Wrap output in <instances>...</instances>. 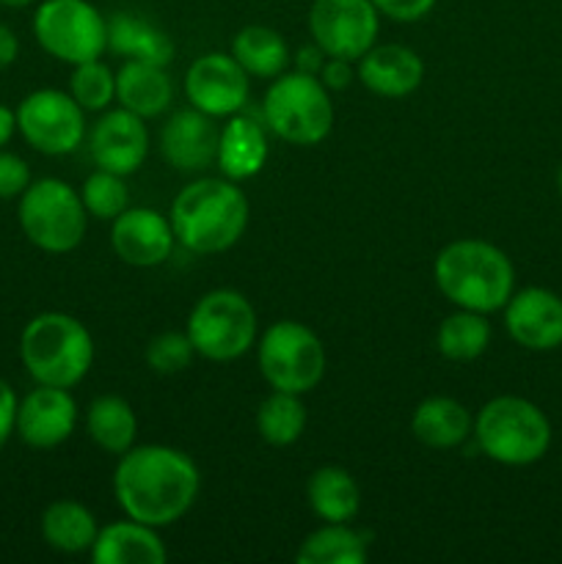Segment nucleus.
Here are the masks:
<instances>
[{"label":"nucleus","mask_w":562,"mask_h":564,"mask_svg":"<svg viewBox=\"0 0 562 564\" xmlns=\"http://www.w3.org/2000/svg\"><path fill=\"white\" fill-rule=\"evenodd\" d=\"M193 345L187 334H176V330H165V334L154 336L147 345V364L152 372L158 375H176L182 369L191 367L193 361Z\"/></svg>","instance_id":"34"},{"label":"nucleus","mask_w":562,"mask_h":564,"mask_svg":"<svg viewBox=\"0 0 562 564\" xmlns=\"http://www.w3.org/2000/svg\"><path fill=\"white\" fill-rule=\"evenodd\" d=\"M86 430L99 449L110 452V455H125L136 444L138 419L130 402L116 394H105L88 405Z\"/></svg>","instance_id":"27"},{"label":"nucleus","mask_w":562,"mask_h":564,"mask_svg":"<svg viewBox=\"0 0 562 564\" xmlns=\"http://www.w3.org/2000/svg\"><path fill=\"white\" fill-rule=\"evenodd\" d=\"M69 94L83 110H105L116 97V75L99 58L77 64L69 77Z\"/></svg>","instance_id":"33"},{"label":"nucleus","mask_w":562,"mask_h":564,"mask_svg":"<svg viewBox=\"0 0 562 564\" xmlns=\"http://www.w3.org/2000/svg\"><path fill=\"white\" fill-rule=\"evenodd\" d=\"M411 433L430 449H455L472 433V416L452 397H430L413 411Z\"/></svg>","instance_id":"24"},{"label":"nucleus","mask_w":562,"mask_h":564,"mask_svg":"<svg viewBox=\"0 0 562 564\" xmlns=\"http://www.w3.org/2000/svg\"><path fill=\"white\" fill-rule=\"evenodd\" d=\"M39 47L64 64H86L108 47V20L88 0H42L33 14Z\"/></svg>","instance_id":"10"},{"label":"nucleus","mask_w":562,"mask_h":564,"mask_svg":"<svg viewBox=\"0 0 562 564\" xmlns=\"http://www.w3.org/2000/svg\"><path fill=\"white\" fill-rule=\"evenodd\" d=\"M17 55H20V39H17V33L9 25L0 22V69H9L17 61Z\"/></svg>","instance_id":"40"},{"label":"nucleus","mask_w":562,"mask_h":564,"mask_svg":"<svg viewBox=\"0 0 562 564\" xmlns=\"http://www.w3.org/2000/svg\"><path fill=\"white\" fill-rule=\"evenodd\" d=\"M435 286L457 308L490 314L510 301L516 270L501 248L485 240H455L435 257Z\"/></svg>","instance_id":"3"},{"label":"nucleus","mask_w":562,"mask_h":564,"mask_svg":"<svg viewBox=\"0 0 562 564\" xmlns=\"http://www.w3.org/2000/svg\"><path fill=\"white\" fill-rule=\"evenodd\" d=\"M17 408H20V400L14 389L0 378V446L9 444L11 435L17 433Z\"/></svg>","instance_id":"37"},{"label":"nucleus","mask_w":562,"mask_h":564,"mask_svg":"<svg viewBox=\"0 0 562 564\" xmlns=\"http://www.w3.org/2000/svg\"><path fill=\"white\" fill-rule=\"evenodd\" d=\"M77 427V402L69 389L39 386L17 408V435L33 449H55Z\"/></svg>","instance_id":"14"},{"label":"nucleus","mask_w":562,"mask_h":564,"mask_svg":"<svg viewBox=\"0 0 562 564\" xmlns=\"http://www.w3.org/2000/svg\"><path fill=\"white\" fill-rule=\"evenodd\" d=\"M474 441L494 463L532 466L549 452L551 424L534 402L523 397H496L479 411Z\"/></svg>","instance_id":"5"},{"label":"nucleus","mask_w":562,"mask_h":564,"mask_svg":"<svg viewBox=\"0 0 562 564\" xmlns=\"http://www.w3.org/2000/svg\"><path fill=\"white\" fill-rule=\"evenodd\" d=\"M116 99L121 108L132 110L141 119L160 116L174 99V86L165 75V66L147 64V61H127L116 75Z\"/></svg>","instance_id":"22"},{"label":"nucleus","mask_w":562,"mask_h":564,"mask_svg":"<svg viewBox=\"0 0 562 564\" xmlns=\"http://www.w3.org/2000/svg\"><path fill=\"white\" fill-rule=\"evenodd\" d=\"M488 345L490 323L485 319V314L468 312V308L450 314V317L439 325V334H435V347H439V352L446 361L455 364L474 361V358H479L488 350Z\"/></svg>","instance_id":"30"},{"label":"nucleus","mask_w":562,"mask_h":564,"mask_svg":"<svg viewBox=\"0 0 562 564\" xmlns=\"http://www.w3.org/2000/svg\"><path fill=\"white\" fill-rule=\"evenodd\" d=\"M309 31L328 58L358 61L378 39L380 11L369 0H314Z\"/></svg>","instance_id":"12"},{"label":"nucleus","mask_w":562,"mask_h":564,"mask_svg":"<svg viewBox=\"0 0 562 564\" xmlns=\"http://www.w3.org/2000/svg\"><path fill=\"white\" fill-rule=\"evenodd\" d=\"M220 130L202 110H180L160 132V152L174 169L204 171L218 158Z\"/></svg>","instance_id":"18"},{"label":"nucleus","mask_w":562,"mask_h":564,"mask_svg":"<svg viewBox=\"0 0 562 564\" xmlns=\"http://www.w3.org/2000/svg\"><path fill=\"white\" fill-rule=\"evenodd\" d=\"M505 325L512 341L527 350H556L562 345V297L543 286H527L505 303Z\"/></svg>","instance_id":"15"},{"label":"nucleus","mask_w":562,"mask_h":564,"mask_svg":"<svg viewBox=\"0 0 562 564\" xmlns=\"http://www.w3.org/2000/svg\"><path fill=\"white\" fill-rule=\"evenodd\" d=\"M248 226V202L231 180L191 182L171 204V229L176 240L193 253L229 251Z\"/></svg>","instance_id":"2"},{"label":"nucleus","mask_w":562,"mask_h":564,"mask_svg":"<svg viewBox=\"0 0 562 564\" xmlns=\"http://www.w3.org/2000/svg\"><path fill=\"white\" fill-rule=\"evenodd\" d=\"M185 334L207 361H235L257 341V312L240 292L213 290L193 306Z\"/></svg>","instance_id":"8"},{"label":"nucleus","mask_w":562,"mask_h":564,"mask_svg":"<svg viewBox=\"0 0 562 564\" xmlns=\"http://www.w3.org/2000/svg\"><path fill=\"white\" fill-rule=\"evenodd\" d=\"M149 154V130L141 116L119 108L108 110L91 130V158L97 169L130 176Z\"/></svg>","instance_id":"17"},{"label":"nucleus","mask_w":562,"mask_h":564,"mask_svg":"<svg viewBox=\"0 0 562 564\" xmlns=\"http://www.w3.org/2000/svg\"><path fill=\"white\" fill-rule=\"evenodd\" d=\"M31 3H36V0H0V6H6V9H25Z\"/></svg>","instance_id":"42"},{"label":"nucleus","mask_w":562,"mask_h":564,"mask_svg":"<svg viewBox=\"0 0 562 564\" xmlns=\"http://www.w3.org/2000/svg\"><path fill=\"white\" fill-rule=\"evenodd\" d=\"M248 72L235 55L207 53L191 64L185 75V94L193 108L213 116H235L248 102Z\"/></svg>","instance_id":"13"},{"label":"nucleus","mask_w":562,"mask_h":564,"mask_svg":"<svg viewBox=\"0 0 562 564\" xmlns=\"http://www.w3.org/2000/svg\"><path fill=\"white\" fill-rule=\"evenodd\" d=\"M110 242L121 262L132 268H158L174 251L176 235L171 220L158 209L127 207L110 229Z\"/></svg>","instance_id":"16"},{"label":"nucleus","mask_w":562,"mask_h":564,"mask_svg":"<svg viewBox=\"0 0 562 564\" xmlns=\"http://www.w3.org/2000/svg\"><path fill=\"white\" fill-rule=\"evenodd\" d=\"M231 55L248 75L264 77V80L284 75L290 64V50L281 33L264 25L242 28L231 42Z\"/></svg>","instance_id":"29"},{"label":"nucleus","mask_w":562,"mask_h":564,"mask_svg":"<svg viewBox=\"0 0 562 564\" xmlns=\"http://www.w3.org/2000/svg\"><path fill=\"white\" fill-rule=\"evenodd\" d=\"M369 554V534L347 523H325L298 545V564H361Z\"/></svg>","instance_id":"28"},{"label":"nucleus","mask_w":562,"mask_h":564,"mask_svg":"<svg viewBox=\"0 0 562 564\" xmlns=\"http://www.w3.org/2000/svg\"><path fill=\"white\" fill-rule=\"evenodd\" d=\"M325 64V53L317 47V44H306L295 53V69L306 72V75H320Z\"/></svg>","instance_id":"39"},{"label":"nucleus","mask_w":562,"mask_h":564,"mask_svg":"<svg viewBox=\"0 0 562 564\" xmlns=\"http://www.w3.org/2000/svg\"><path fill=\"white\" fill-rule=\"evenodd\" d=\"M31 185V169L25 160L14 152H3L0 149V198H20L25 187Z\"/></svg>","instance_id":"35"},{"label":"nucleus","mask_w":562,"mask_h":564,"mask_svg":"<svg viewBox=\"0 0 562 564\" xmlns=\"http://www.w3.org/2000/svg\"><path fill=\"white\" fill-rule=\"evenodd\" d=\"M165 556L158 529L132 518L99 529L91 545L94 564H163Z\"/></svg>","instance_id":"21"},{"label":"nucleus","mask_w":562,"mask_h":564,"mask_svg":"<svg viewBox=\"0 0 562 564\" xmlns=\"http://www.w3.org/2000/svg\"><path fill=\"white\" fill-rule=\"evenodd\" d=\"M268 160V135L264 127L251 113H235L224 124L218 138V163L220 174L231 182H242L257 176Z\"/></svg>","instance_id":"20"},{"label":"nucleus","mask_w":562,"mask_h":564,"mask_svg":"<svg viewBox=\"0 0 562 564\" xmlns=\"http://www.w3.org/2000/svg\"><path fill=\"white\" fill-rule=\"evenodd\" d=\"M259 372L273 391L306 394L325 375L323 341L295 319L273 323L259 339Z\"/></svg>","instance_id":"9"},{"label":"nucleus","mask_w":562,"mask_h":564,"mask_svg":"<svg viewBox=\"0 0 562 564\" xmlns=\"http://www.w3.org/2000/svg\"><path fill=\"white\" fill-rule=\"evenodd\" d=\"M309 505L314 516L325 523H347L358 516L361 507V490L350 471L339 466H323L309 477L306 485Z\"/></svg>","instance_id":"25"},{"label":"nucleus","mask_w":562,"mask_h":564,"mask_svg":"<svg viewBox=\"0 0 562 564\" xmlns=\"http://www.w3.org/2000/svg\"><path fill=\"white\" fill-rule=\"evenodd\" d=\"M83 113L86 110L75 102L72 94L58 88H39L28 94L17 108V130L36 152L61 158L72 154L83 143L86 135Z\"/></svg>","instance_id":"11"},{"label":"nucleus","mask_w":562,"mask_h":564,"mask_svg":"<svg viewBox=\"0 0 562 564\" xmlns=\"http://www.w3.org/2000/svg\"><path fill=\"white\" fill-rule=\"evenodd\" d=\"M20 358L39 386L72 389L91 369L94 341L77 317L64 312H44L22 330Z\"/></svg>","instance_id":"4"},{"label":"nucleus","mask_w":562,"mask_h":564,"mask_svg":"<svg viewBox=\"0 0 562 564\" xmlns=\"http://www.w3.org/2000/svg\"><path fill=\"white\" fill-rule=\"evenodd\" d=\"M358 80L378 97L400 99L417 91L424 80V64L411 47L380 44L358 58Z\"/></svg>","instance_id":"19"},{"label":"nucleus","mask_w":562,"mask_h":564,"mask_svg":"<svg viewBox=\"0 0 562 564\" xmlns=\"http://www.w3.org/2000/svg\"><path fill=\"white\" fill-rule=\"evenodd\" d=\"M306 427V408H303L301 394L290 391H273L264 397L257 411V430L270 446H290L295 444Z\"/></svg>","instance_id":"31"},{"label":"nucleus","mask_w":562,"mask_h":564,"mask_svg":"<svg viewBox=\"0 0 562 564\" xmlns=\"http://www.w3.org/2000/svg\"><path fill=\"white\" fill-rule=\"evenodd\" d=\"M317 77H320V80H323V86L328 88V91H342V88H347L353 83L350 61L328 58L323 64V69H320Z\"/></svg>","instance_id":"38"},{"label":"nucleus","mask_w":562,"mask_h":564,"mask_svg":"<svg viewBox=\"0 0 562 564\" xmlns=\"http://www.w3.org/2000/svg\"><path fill=\"white\" fill-rule=\"evenodd\" d=\"M262 121L273 135L295 147L325 141L334 127V105L317 75H279L262 99Z\"/></svg>","instance_id":"6"},{"label":"nucleus","mask_w":562,"mask_h":564,"mask_svg":"<svg viewBox=\"0 0 562 564\" xmlns=\"http://www.w3.org/2000/svg\"><path fill=\"white\" fill-rule=\"evenodd\" d=\"M22 235L47 253H69L86 237L88 213L80 193L61 180H39L20 196Z\"/></svg>","instance_id":"7"},{"label":"nucleus","mask_w":562,"mask_h":564,"mask_svg":"<svg viewBox=\"0 0 562 564\" xmlns=\"http://www.w3.org/2000/svg\"><path fill=\"white\" fill-rule=\"evenodd\" d=\"M80 198L86 213L99 220H116L127 207H130V193H127L125 176L102 169L94 171V174L83 182Z\"/></svg>","instance_id":"32"},{"label":"nucleus","mask_w":562,"mask_h":564,"mask_svg":"<svg viewBox=\"0 0 562 564\" xmlns=\"http://www.w3.org/2000/svg\"><path fill=\"white\" fill-rule=\"evenodd\" d=\"M556 187H560V196H562V165L560 171H556Z\"/></svg>","instance_id":"43"},{"label":"nucleus","mask_w":562,"mask_h":564,"mask_svg":"<svg viewBox=\"0 0 562 564\" xmlns=\"http://www.w3.org/2000/svg\"><path fill=\"white\" fill-rule=\"evenodd\" d=\"M14 132H17V110L0 105V149L14 138Z\"/></svg>","instance_id":"41"},{"label":"nucleus","mask_w":562,"mask_h":564,"mask_svg":"<svg viewBox=\"0 0 562 564\" xmlns=\"http://www.w3.org/2000/svg\"><path fill=\"white\" fill-rule=\"evenodd\" d=\"M369 3L395 22H417L433 11L435 0H369Z\"/></svg>","instance_id":"36"},{"label":"nucleus","mask_w":562,"mask_h":564,"mask_svg":"<svg viewBox=\"0 0 562 564\" xmlns=\"http://www.w3.org/2000/svg\"><path fill=\"white\" fill-rule=\"evenodd\" d=\"M198 468L185 452L163 444L132 446L114 471V494L127 518L147 527H171L198 496Z\"/></svg>","instance_id":"1"},{"label":"nucleus","mask_w":562,"mask_h":564,"mask_svg":"<svg viewBox=\"0 0 562 564\" xmlns=\"http://www.w3.org/2000/svg\"><path fill=\"white\" fill-rule=\"evenodd\" d=\"M97 532L99 529L91 510L83 507L80 501H53L42 516L44 543L50 549L61 551V554H83V551H91Z\"/></svg>","instance_id":"26"},{"label":"nucleus","mask_w":562,"mask_h":564,"mask_svg":"<svg viewBox=\"0 0 562 564\" xmlns=\"http://www.w3.org/2000/svg\"><path fill=\"white\" fill-rule=\"evenodd\" d=\"M108 47L130 61H147L154 66H165L174 58V42L169 33L127 11H119L108 20Z\"/></svg>","instance_id":"23"}]
</instances>
